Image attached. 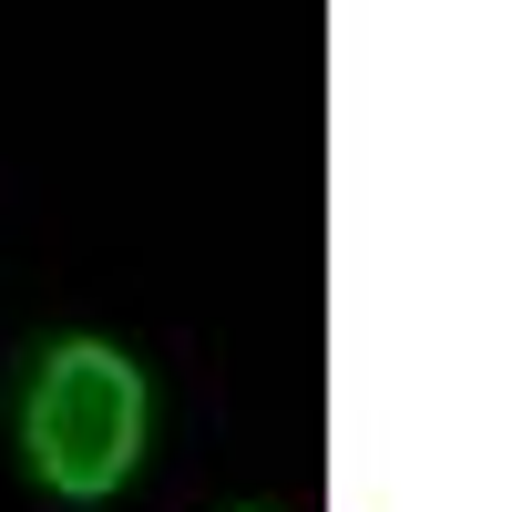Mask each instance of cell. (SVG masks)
I'll return each instance as SVG.
<instances>
[{
	"instance_id": "obj_1",
	"label": "cell",
	"mask_w": 512,
	"mask_h": 512,
	"mask_svg": "<svg viewBox=\"0 0 512 512\" xmlns=\"http://www.w3.org/2000/svg\"><path fill=\"white\" fill-rule=\"evenodd\" d=\"M144 431H154V390L134 349L113 338H52L21 390V461L52 502H113L144 472Z\"/></svg>"
}]
</instances>
